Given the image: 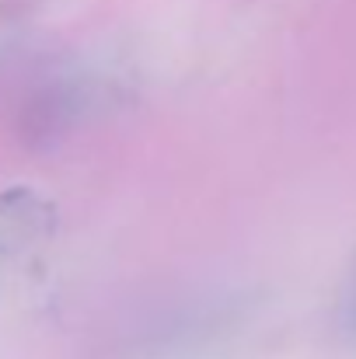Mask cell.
<instances>
[{"label":"cell","mask_w":356,"mask_h":359,"mask_svg":"<svg viewBox=\"0 0 356 359\" xmlns=\"http://www.w3.org/2000/svg\"><path fill=\"white\" fill-rule=\"evenodd\" d=\"M56 224V210L28 185H11L0 192V255L25 251L46 238Z\"/></svg>","instance_id":"obj_1"},{"label":"cell","mask_w":356,"mask_h":359,"mask_svg":"<svg viewBox=\"0 0 356 359\" xmlns=\"http://www.w3.org/2000/svg\"><path fill=\"white\" fill-rule=\"evenodd\" d=\"M339 325L346 332V339L356 342V265H353V276L346 283V293H343V304H339Z\"/></svg>","instance_id":"obj_2"}]
</instances>
